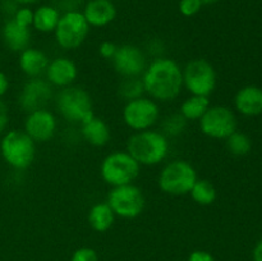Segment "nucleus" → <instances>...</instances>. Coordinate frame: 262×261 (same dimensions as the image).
I'll return each mask as SVG.
<instances>
[{
    "instance_id": "16",
    "label": "nucleus",
    "mask_w": 262,
    "mask_h": 261,
    "mask_svg": "<svg viewBox=\"0 0 262 261\" xmlns=\"http://www.w3.org/2000/svg\"><path fill=\"white\" fill-rule=\"evenodd\" d=\"M90 27H105L117 18V8L112 0H89L82 10Z\"/></svg>"
},
{
    "instance_id": "32",
    "label": "nucleus",
    "mask_w": 262,
    "mask_h": 261,
    "mask_svg": "<svg viewBox=\"0 0 262 261\" xmlns=\"http://www.w3.org/2000/svg\"><path fill=\"white\" fill-rule=\"evenodd\" d=\"M8 123H9V110L7 104L0 99V135L7 129Z\"/></svg>"
},
{
    "instance_id": "20",
    "label": "nucleus",
    "mask_w": 262,
    "mask_h": 261,
    "mask_svg": "<svg viewBox=\"0 0 262 261\" xmlns=\"http://www.w3.org/2000/svg\"><path fill=\"white\" fill-rule=\"evenodd\" d=\"M81 135L91 146L104 147L112 138V130L105 120L94 115L81 124Z\"/></svg>"
},
{
    "instance_id": "6",
    "label": "nucleus",
    "mask_w": 262,
    "mask_h": 261,
    "mask_svg": "<svg viewBox=\"0 0 262 261\" xmlns=\"http://www.w3.org/2000/svg\"><path fill=\"white\" fill-rule=\"evenodd\" d=\"M199 179L197 171L191 163L182 159L170 161L161 169L158 178L159 188L170 196L189 194Z\"/></svg>"
},
{
    "instance_id": "2",
    "label": "nucleus",
    "mask_w": 262,
    "mask_h": 261,
    "mask_svg": "<svg viewBox=\"0 0 262 261\" xmlns=\"http://www.w3.org/2000/svg\"><path fill=\"white\" fill-rule=\"evenodd\" d=\"M169 140L161 130L135 132L127 142V151L141 166L159 165L169 154Z\"/></svg>"
},
{
    "instance_id": "27",
    "label": "nucleus",
    "mask_w": 262,
    "mask_h": 261,
    "mask_svg": "<svg viewBox=\"0 0 262 261\" xmlns=\"http://www.w3.org/2000/svg\"><path fill=\"white\" fill-rule=\"evenodd\" d=\"M187 127V120L182 117L181 113L170 114L161 123V132L166 137H177L184 132Z\"/></svg>"
},
{
    "instance_id": "13",
    "label": "nucleus",
    "mask_w": 262,
    "mask_h": 261,
    "mask_svg": "<svg viewBox=\"0 0 262 261\" xmlns=\"http://www.w3.org/2000/svg\"><path fill=\"white\" fill-rule=\"evenodd\" d=\"M58 129V119L55 114L46 107L27 113L23 130L35 141L36 143L48 142L55 136Z\"/></svg>"
},
{
    "instance_id": "9",
    "label": "nucleus",
    "mask_w": 262,
    "mask_h": 261,
    "mask_svg": "<svg viewBox=\"0 0 262 261\" xmlns=\"http://www.w3.org/2000/svg\"><path fill=\"white\" fill-rule=\"evenodd\" d=\"M89 33L90 25L79 10L63 13L54 31L56 44L64 50L78 49L83 45Z\"/></svg>"
},
{
    "instance_id": "7",
    "label": "nucleus",
    "mask_w": 262,
    "mask_h": 261,
    "mask_svg": "<svg viewBox=\"0 0 262 261\" xmlns=\"http://www.w3.org/2000/svg\"><path fill=\"white\" fill-rule=\"evenodd\" d=\"M183 87L191 95L209 97L215 91L217 82L216 71L206 59H192L183 69Z\"/></svg>"
},
{
    "instance_id": "15",
    "label": "nucleus",
    "mask_w": 262,
    "mask_h": 261,
    "mask_svg": "<svg viewBox=\"0 0 262 261\" xmlns=\"http://www.w3.org/2000/svg\"><path fill=\"white\" fill-rule=\"evenodd\" d=\"M45 76L46 81L53 87L66 89L76 82L78 77V68L72 59L67 56H58L49 61Z\"/></svg>"
},
{
    "instance_id": "33",
    "label": "nucleus",
    "mask_w": 262,
    "mask_h": 261,
    "mask_svg": "<svg viewBox=\"0 0 262 261\" xmlns=\"http://www.w3.org/2000/svg\"><path fill=\"white\" fill-rule=\"evenodd\" d=\"M187 261H215V257L207 251L202 250H196L188 256V260Z\"/></svg>"
},
{
    "instance_id": "26",
    "label": "nucleus",
    "mask_w": 262,
    "mask_h": 261,
    "mask_svg": "<svg viewBox=\"0 0 262 261\" xmlns=\"http://www.w3.org/2000/svg\"><path fill=\"white\" fill-rule=\"evenodd\" d=\"M227 147L233 155L243 156L250 153L251 148H252V142L247 135L235 130L227 138Z\"/></svg>"
},
{
    "instance_id": "22",
    "label": "nucleus",
    "mask_w": 262,
    "mask_h": 261,
    "mask_svg": "<svg viewBox=\"0 0 262 261\" xmlns=\"http://www.w3.org/2000/svg\"><path fill=\"white\" fill-rule=\"evenodd\" d=\"M60 10L53 5H41L33 10L32 27L36 31L42 33H54L59 19H60Z\"/></svg>"
},
{
    "instance_id": "3",
    "label": "nucleus",
    "mask_w": 262,
    "mask_h": 261,
    "mask_svg": "<svg viewBox=\"0 0 262 261\" xmlns=\"http://www.w3.org/2000/svg\"><path fill=\"white\" fill-rule=\"evenodd\" d=\"M2 158L10 168L25 170L36 158V142L23 129H10L0 141Z\"/></svg>"
},
{
    "instance_id": "36",
    "label": "nucleus",
    "mask_w": 262,
    "mask_h": 261,
    "mask_svg": "<svg viewBox=\"0 0 262 261\" xmlns=\"http://www.w3.org/2000/svg\"><path fill=\"white\" fill-rule=\"evenodd\" d=\"M9 90V78L4 72L0 71V99L4 96Z\"/></svg>"
},
{
    "instance_id": "23",
    "label": "nucleus",
    "mask_w": 262,
    "mask_h": 261,
    "mask_svg": "<svg viewBox=\"0 0 262 261\" xmlns=\"http://www.w3.org/2000/svg\"><path fill=\"white\" fill-rule=\"evenodd\" d=\"M211 106L210 100L207 96H199V95H191L182 102L179 107V113L182 117L188 120H197L206 113V110Z\"/></svg>"
},
{
    "instance_id": "12",
    "label": "nucleus",
    "mask_w": 262,
    "mask_h": 261,
    "mask_svg": "<svg viewBox=\"0 0 262 261\" xmlns=\"http://www.w3.org/2000/svg\"><path fill=\"white\" fill-rule=\"evenodd\" d=\"M115 72L123 77H141L147 67L146 54L141 48L133 44L118 46L117 53L112 59Z\"/></svg>"
},
{
    "instance_id": "14",
    "label": "nucleus",
    "mask_w": 262,
    "mask_h": 261,
    "mask_svg": "<svg viewBox=\"0 0 262 261\" xmlns=\"http://www.w3.org/2000/svg\"><path fill=\"white\" fill-rule=\"evenodd\" d=\"M53 97V86L46 79L36 77L30 78L25 84L18 96V104L26 113L46 107Z\"/></svg>"
},
{
    "instance_id": "35",
    "label": "nucleus",
    "mask_w": 262,
    "mask_h": 261,
    "mask_svg": "<svg viewBox=\"0 0 262 261\" xmlns=\"http://www.w3.org/2000/svg\"><path fill=\"white\" fill-rule=\"evenodd\" d=\"M59 5H60V9L64 10V13L73 12V10H78V7L81 5V0H60Z\"/></svg>"
},
{
    "instance_id": "17",
    "label": "nucleus",
    "mask_w": 262,
    "mask_h": 261,
    "mask_svg": "<svg viewBox=\"0 0 262 261\" xmlns=\"http://www.w3.org/2000/svg\"><path fill=\"white\" fill-rule=\"evenodd\" d=\"M4 45L13 53H20L30 46L31 27L19 25L13 18H8L2 30Z\"/></svg>"
},
{
    "instance_id": "5",
    "label": "nucleus",
    "mask_w": 262,
    "mask_h": 261,
    "mask_svg": "<svg viewBox=\"0 0 262 261\" xmlns=\"http://www.w3.org/2000/svg\"><path fill=\"white\" fill-rule=\"evenodd\" d=\"M140 170L141 165L127 150H118L107 154L100 165V176L102 181L112 187L133 183L140 176Z\"/></svg>"
},
{
    "instance_id": "1",
    "label": "nucleus",
    "mask_w": 262,
    "mask_h": 261,
    "mask_svg": "<svg viewBox=\"0 0 262 261\" xmlns=\"http://www.w3.org/2000/svg\"><path fill=\"white\" fill-rule=\"evenodd\" d=\"M141 79L145 92L155 101H173L183 89L181 66L174 59L165 56H158L147 64Z\"/></svg>"
},
{
    "instance_id": "19",
    "label": "nucleus",
    "mask_w": 262,
    "mask_h": 261,
    "mask_svg": "<svg viewBox=\"0 0 262 261\" xmlns=\"http://www.w3.org/2000/svg\"><path fill=\"white\" fill-rule=\"evenodd\" d=\"M234 105L238 113L255 117L262 113V89L257 86H245L237 92Z\"/></svg>"
},
{
    "instance_id": "4",
    "label": "nucleus",
    "mask_w": 262,
    "mask_h": 261,
    "mask_svg": "<svg viewBox=\"0 0 262 261\" xmlns=\"http://www.w3.org/2000/svg\"><path fill=\"white\" fill-rule=\"evenodd\" d=\"M56 109L67 122L79 125L95 115L90 94L74 84L60 90L56 96Z\"/></svg>"
},
{
    "instance_id": "25",
    "label": "nucleus",
    "mask_w": 262,
    "mask_h": 261,
    "mask_svg": "<svg viewBox=\"0 0 262 261\" xmlns=\"http://www.w3.org/2000/svg\"><path fill=\"white\" fill-rule=\"evenodd\" d=\"M118 94L125 101H130V100H135L143 96V94H145V87H143L141 77H128V78H123L122 82L119 83V87H118Z\"/></svg>"
},
{
    "instance_id": "37",
    "label": "nucleus",
    "mask_w": 262,
    "mask_h": 261,
    "mask_svg": "<svg viewBox=\"0 0 262 261\" xmlns=\"http://www.w3.org/2000/svg\"><path fill=\"white\" fill-rule=\"evenodd\" d=\"M252 258L253 261H262V240L258 241L257 245L253 248Z\"/></svg>"
},
{
    "instance_id": "38",
    "label": "nucleus",
    "mask_w": 262,
    "mask_h": 261,
    "mask_svg": "<svg viewBox=\"0 0 262 261\" xmlns=\"http://www.w3.org/2000/svg\"><path fill=\"white\" fill-rule=\"evenodd\" d=\"M18 5H22V7H27L30 4H35V3L40 2V0H14Z\"/></svg>"
},
{
    "instance_id": "29",
    "label": "nucleus",
    "mask_w": 262,
    "mask_h": 261,
    "mask_svg": "<svg viewBox=\"0 0 262 261\" xmlns=\"http://www.w3.org/2000/svg\"><path fill=\"white\" fill-rule=\"evenodd\" d=\"M71 261H99V256L94 248L81 247L74 251Z\"/></svg>"
},
{
    "instance_id": "34",
    "label": "nucleus",
    "mask_w": 262,
    "mask_h": 261,
    "mask_svg": "<svg viewBox=\"0 0 262 261\" xmlns=\"http://www.w3.org/2000/svg\"><path fill=\"white\" fill-rule=\"evenodd\" d=\"M19 5L14 2V0H3L2 2V10L3 13H5L7 15H9V18L14 17L15 12L18 10Z\"/></svg>"
},
{
    "instance_id": "31",
    "label": "nucleus",
    "mask_w": 262,
    "mask_h": 261,
    "mask_svg": "<svg viewBox=\"0 0 262 261\" xmlns=\"http://www.w3.org/2000/svg\"><path fill=\"white\" fill-rule=\"evenodd\" d=\"M118 45H115L112 41H102L99 45V54L101 58L106 59V60H112L114 58L115 53H117Z\"/></svg>"
},
{
    "instance_id": "11",
    "label": "nucleus",
    "mask_w": 262,
    "mask_h": 261,
    "mask_svg": "<svg viewBox=\"0 0 262 261\" xmlns=\"http://www.w3.org/2000/svg\"><path fill=\"white\" fill-rule=\"evenodd\" d=\"M199 125L205 136L215 140H227L237 130V117L232 109L223 105H214L199 119Z\"/></svg>"
},
{
    "instance_id": "21",
    "label": "nucleus",
    "mask_w": 262,
    "mask_h": 261,
    "mask_svg": "<svg viewBox=\"0 0 262 261\" xmlns=\"http://www.w3.org/2000/svg\"><path fill=\"white\" fill-rule=\"evenodd\" d=\"M89 224L95 232L104 233L113 227L115 222V214L113 212L112 207L109 206L106 201L97 202L92 205L87 214Z\"/></svg>"
},
{
    "instance_id": "30",
    "label": "nucleus",
    "mask_w": 262,
    "mask_h": 261,
    "mask_svg": "<svg viewBox=\"0 0 262 261\" xmlns=\"http://www.w3.org/2000/svg\"><path fill=\"white\" fill-rule=\"evenodd\" d=\"M13 19L17 20L19 25L26 26V27H32L33 22V10L28 7H20L15 12Z\"/></svg>"
},
{
    "instance_id": "18",
    "label": "nucleus",
    "mask_w": 262,
    "mask_h": 261,
    "mask_svg": "<svg viewBox=\"0 0 262 261\" xmlns=\"http://www.w3.org/2000/svg\"><path fill=\"white\" fill-rule=\"evenodd\" d=\"M49 61L50 60H49L48 55L42 50L30 48V46L20 51L19 59H18L20 71L30 78H36V77H40L41 74L45 73Z\"/></svg>"
},
{
    "instance_id": "39",
    "label": "nucleus",
    "mask_w": 262,
    "mask_h": 261,
    "mask_svg": "<svg viewBox=\"0 0 262 261\" xmlns=\"http://www.w3.org/2000/svg\"><path fill=\"white\" fill-rule=\"evenodd\" d=\"M200 2L202 3V5H210V4H215V3H217L219 0H200Z\"/></svg>"
},
{
    "instance_id": "28",
    "label": "nucleus",
    "mask_w": 262,
    "mask_h": 261,
    "mask_svg": "<svg viewBox=\"0 0 262 261\" xmlns=\"http://www.w3.org/2000/svg\"><path fill=\"white\" fill-rule=\"evenodd\" d=\"M204 7L200 0H179V13L184 17H194Z\"/></svg>"
},
{
    "instance_id": "10",
    "label": "nucleus",
    "mask_w": 262,
    "mask_h": 261,
    "mask_svg": "<svg viewBox=\"0 0 262 261\" xmlns=\"http://www.w3.org/2000/svg\"><path fill=\"white\" fill-rule=\"evenodd\" d=\"M123 122L135 132L151 129L160 118V107L151 97L141 96L125 102L123 107Z\"/></svg>"
},
{
    "instance_id": "8",
    "label": "nucleus",
    "mask_w": 262,
    "mask_h": 261,
    "mask_svg": "<svg viewBox=\"0 0 262 261\" xmlns=\"http://www.w3.org/2000/svg\"><path fill=\"white\" fill-rule=\"evenodd\" d=\"M106 202L115 216L122 219H136L142 214L146 205L143 192L133 183L112 187Z\"/></svg>"
},
{
    "instance_id": "24",
    "label": "nucleus",
    "mask_w": 262,
    "mask_h": 261,
    "mask_svg": "<svg viewBox=\"0 0 262 261\" xmlns=\"http://www.w3.org/2000/svg\"><path fill=\"white\" fill-rule=\"evenodd\" d=\"M192 200L196 202L197 205H201V206H209V205L214 204L215 200H216L217 192L215 186L212 184V182H210L209 179H197L196 183L192 187L191 192Z\"/></svg>"
}]
</instances>
